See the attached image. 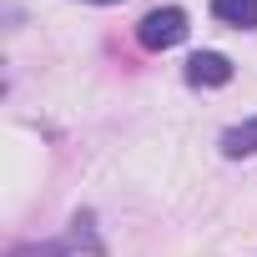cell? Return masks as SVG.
Masks as SVG:
<instances>
[{"instance_id":"obj_2","label":"cell","mask_w":257,"mask_h":257,"mask_svg":"<svg viewBox=\"0 0 257 257\" xmlns=\"http://www.w3.org/2000/svg\"><path fill=\"white\" fill-rule=\"evenodd\" d=\"M187 81H192V86H227V81H232V61H227L222 51H197V56L187 61Z\"/></svg>"},{"instance_id":"obj_3","label":"cell","mask_w":257,"mask_h":257,"mask_svg":"<svg viewBox=\"0 0 257 257\" xmlns=\"http://www.w3.org/2000/svg\"><path fill=\"white\" fill-rule=\"evenodd\" d=\"M212 16L237 31H257V0H212Z\"/></svg>"},{"instance_id":"obj_5","label":"cell","mask_w":257,"mask_h":257,"mask_svg":"<svg viewBox=\"0 0 257 257\" xmlns=\"http://www.w3.org/2000/svg\"><path fill=\"white\" fill-rule=\"evenodd\" d=\"M76 242H81V232H76V237H66V242H41V247H16L11 257H71V252H76Z\"/></svg>"},{"instance_id":"obj_6","label":"cell","mask_w":257,"mask_h":257,"mask_svg":"<svg viewBox=\"0 0 257 257\" xmlns=\"http://www.w3.org/2000/svg\"><path fill=\"white\" fill-rule=\"evenodd\" d=\"M91 6H121V0H91Z\"/></svg>"},{"instance_id":"obj_1","label":"cell","mask_w":257,"mask_h":257,"mask_svg":"<svg viewBox=\"0 0 257 257\" xmlns=\"http://www.w3.org/2000/svg\"><path fill=\"white\" fill-rule=\"evenodd\" d=\"M187 11L182 6H162V11H147L142 16V26H137V41L147 46V51H172V46H182L187 41Z\"/></svg>"},{"instance_id":"obj_4","label":"cell","mask_w":257,"mask_h":257,"mask_svg":"<svg viewBox=\"0 0 257 257\" xmlns=\"http://www.w3.org/2000/svg\"><path fill=\"white\" fill-rule=\"evenodd\" d=\"M252 152H257V116L222 132V157H232V162H237V157H252Z\"/></svg>"}]
</instances>
